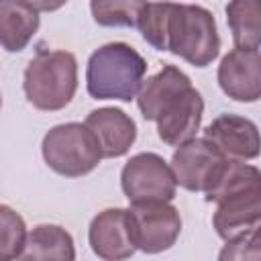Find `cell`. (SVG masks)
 <instances>
[{
  "label": "cell",
  "instance_id": "1",
  "mask_svg": "<svg viewBox=\"0 0 261 261\" xmlns=\"http://www.w3.org/2000/svg\"><path fill=\"white\" fill-rule=\"evenodd\" d=\"M147 73L143 55L126 43H106L98 47L86 67V88L96 100L130 102Z\"/></svg>",
  "mask_w": 261,
  "mask_h": 261
},
{
  "label": "cell",
  "instance_id": "2",
  "mask_svg": "<svg viewBox=\"0 0 261 261\" xmlns=\"http://www.w3.org/2000/svg\"><path fill=\"white\" fill-rule=\"evenodd\" d=\"M163 51H171L194 67L210 65L220 53V37L212 12L198 4L171 2Z\"/></svg>",
  "mask_w": 261,
  "mask_h": 261
},
{
  "label": "cell",
  "instance_id": "3",
  "mask_svg": "<svg viewBox=\"0 0 261 261\" xmlns=\"http://www.w3.org/2000/svg\"><path fill=\"white\" fill-rule=\"evenodd\" d=\"M27 100L47 112L65 108L77 90V59L69 51L41 49L24 69Z\"/></svg>",
  "mask_w": 261,
  "mask_h": 261
},
{
  "label": "cell",
  "instance_id": "4",
  "mask_svg": "<svg viewBox=\"0 0 261 261\" xmlns=\"http://www.w3.org/2000/svg\"><path fill=\"white\" fill-rule=\"evenodd\" d=\"M45 163L59 175L82 177L104 159L100 143L84 122H63L47 130L41 143Z\"/></svg>",
  "mask_w": 261,
  "mask_h": 261
},
{
  "label": "cell",
  "instance_id": "5",
  "mask_svg": "<svg viewBox=\"0 0 261 261\" xmlns=\"http://www.w3.org/2000/svg\"><path fill=\"white\" fill-rule=\"evenodd\" d=\"M120 188L130 204L171 202L177 181L171 165L157 153L133 155L120 171Z\"/></svg>",
  "mask_w": 261,
  "mask_h": 261
},
{
  "label": "cell",
  "instance_id": "6",
  "mask_svg": "<svg viewBox=\"0 0 261 261\" xmlns=\"http://www.w3.org/2000/svg\"><path fill=\"white\" fill-rule=\"evenodd\" d=\"M128 222L135 247L143 253L167 251L181 232V216L169 202L130 204Z\"/></svg>",
  "mask_w": 261,
  "mask_h": 261
},
{
  "label": "cell",
  "instance_id": "7",
  "mask_svg": "<svg viewBox=\"0 0 261 261\" xmlns=\"http://www.w3.org/2000/svg\"><path fill=\"white\" fill-rule=\"evenodd\" d=\"M224 155L218 151L214 143L208 139H190L171 155V171L175 175L177 186L188 192H206L216 177L220 165L224 163Z\"/></svg>",
  "mask_w": 261,
  "mask_h": 261
},
{
  "label": "cell",
  "instance_id": "8",
  "mask_svg": "<svg viewBox=\"0 0 261 261\" xmlns=\"http://www.w3.org/2000/svg\"><path fill=\"white\" fill-rule=\"evenodd\" d=\"M202 114L204 100L194 86L175 92L171 98L163 102V106L157 112L155 122L159 139L169 147H177L194 139L202 124Z\"/></svg>",
  "mask_w": 261,
  "mask_h": 261
},
{
  "label": "cell",
  "instance_id": "9",
  "mask_svg": "<svg viewBox=\"0 0 261 261\" xmlns=\"http://www.w3.org/2000/svg\"><path fill=\"white\" fill-rule=\"evenodd\" d=\"M220 90L237 102H257L261 96V55L259 49L234 47L218 65Z\"/></svg>",
  "mask_w": 261,
  "mask_h": 261
},
{
  "label": "cell",
  "instance_id": "10",
  "mask_svg": "<svg viewBox=\"0 0 261 261\" xmlns=\"http://www.w3.org/2000/svg\"><path fill=\"white\" fill-rule=\"evenodd\" d=\"M88 241L100 259L120 261L133 257L137 247L130 234L128 208H106L98 212L90 222Z\"/></svg>",
  "mask_w": 261,
  "mask_h": 261
},
{
  "label": "cell",
  "instance_id": "11",
  "mask_svg": "<svg viewBox=\"0 0 261 261\" xmlns=\"http://www.w3.org/2000/svg\"><path fill=\"white\" fill-rule=\"evenodd\" d=\"M212 226L222 241L261 228V188H251L216 202Z\"/></svg>",
  "mask_w": 261,
  "mask_h": 261
},
{
  "label": "cell",
  "instance_id": "12",
  "mask_svg": "<svg viewBox=\"0 0 261 261\" xmlns=\"http://www.w3.org/2000/svg\"><path fill=\"white\" fill-rule=\"evenodd\" d=\"M204 139L214 143L228 159L249 161L259 155V128L251 118L239 114H220L206 128Z\"/></svg>",
  "mask_w": 261,
  "mask_h": 261
},
{
  "label": "cell",
  "instance_id": "13",
  "mask_svg": "<svg viewBox=\"0 0 261 261\" xmlns=\"http://www.w3.org/2000/svg\"><path fill=\"white\" fill-rule=\"evenodd\" d=\"M86 124L96 135L100 149H102V157L106 159L126 155L133 143L137 141L135 120L124 110L114 108V106L92 110L86 118Z\"/></svg>",
  "mask_w": 261,
  "mask_h": 261
},
{
  "label": "cell",
  "instance_id": "14",
  "mask_svg": "<svg viewBox=\"0 0 261 261\" xmlns=\"http://www.w3.org/2000/svg\"><path fill=\"white\" fill-rule=\"evenodd\" d=\"M39 10L24 0H0V47L6 51H22L39 31Z\"/></svg>",
  "mask_w": 261,
  "mask_h": 261
},
{
  "label": "cell",
  "instance_id": "15",
  "mask_svg": "<svg viewBox=\"0 0 261 261\" xmlns=\"http://www.w3.org/2000/svg\"><path fill=\"white\" fill-rule=\"evenodd\" d=\"M188 86H192V80L175 65H165L155 75L143 80L141 88L137 92V106H139L143 118L155 122L157 112L163 106V102Z\"/></svg>",
  "mask_w": 261,
  "mask_h": 261
},
{
  "label": "cell",
  "instance_id": "16",
  "mask_svg": "<svg viewBox=\"0 0 261 261\" xmlns=\"http://www.w3.org/2000/svg\"><path fill=\"white\" fill-rule=\"evenodd\" d=\"M18 259H75L71 234L59 224H39L27 232L24 247Z\"/></svg>",
  "mask_w": 261,
  "mask_h": 261
},
{
  "label": "cell",
  "instance_id": "17",
  "mask_svg": "<svg viewBox=\"0 0 261 261\" xmlns=\"http://www.w3.org/2000/svg\"><path fill=\"white\" fill-rule=\"evenodd\" d=\"M251 188H261V171L255 165L226 157L216 177L212 179L210 188L204 194H206V202L216 204L222 198H228L232 194H239Z\"/></svg>",
  "mask_w": 261,
  "mask_h": 261
},
{
  "label": "cell",
  "instance_id": "18",
  "mask_svg": "<svg viewBox=\"0 0 261 261\" xmlns=\"http://www.w3.org/2000/svg\"><path fill=\"white\" fill-rule=\"evenodd\" d=\"M226 22L234 47L259 49L261 45V8L259 0H230L226 4Z\"/></svg>",
  "mask_w": 261,
  "mask_h": 261
},
{
  "label": "cell",
  "instance_id": "19",
  "mask_svg": "<svg viewBox=\"0 0 261 261\" xmlns=\"http://www.w3.org/2000/svg\"><path fill=\"white\" fill-rule=\"evenodd\" d=\"M147 0H90V10L100 27H137Z\"/></svg>",
  "mask_w": 261,
  "mask_h": 261
},
{
  "label": "cell",
  "instance_id": "20",
  "mask_svg": "<svg viewBox=\"0 0 261 261\" xmlns=\"http://www.w3.org/2000/svg\"><path fill=\"white\" fill-rule=\"evenodd\" d=\"M27 239V224L22 216L6 206L0 204V261L18 259Z\"/></svg>",
  "mask_w": 261,
  "mask_h": 261
},
{
  "label": "cell",
  "instance_id": "21",
  "mask_svg": "<svg viewBox=\"0 0 261 261\" xmlns=\"http://www.w3.org/2000/svg\"><path fill=\"white\" fill-rule=\"evenodd\" d=\"M261 249H259V230H253L249 234L237 237L232 241H226V247L220 251V259H259Z\"/></svg>",
  "mask_w": 261,
  "mask_h": 261
},
{
  "label": "cell",
  "instance_id": "22",
  "mask_svg": "<svg viewBox=\"0 0 261 261\" xmlns=\"http://www.w3.org/2000/svg\"><path fill=\"white\" fill-rule=\"evenodd\" d=\"M24 2L31 4L39 12H53V10H59L61 6H65L67 0H24Z\"/></svg>",
  "mask_w": 261,
  "mask_h": 261
},
{
  "label": "cell",
  "instance_id": "23",
  "mask_svg": "<svg viewBox=\"0 0 261 261\" xmlns=\"http://www.w3.org/2000/svg\"><path fill=\"white\" fill-rule=\"evenodd\" d=\"M0 108H2V94H0Z\"/></svg>",
  "mask_w": 261,
  "mask_h": 261
}]
</instances>
